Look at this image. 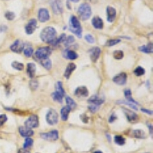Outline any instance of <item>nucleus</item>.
I'll list each match as a JSON object with an SVG mask.
<instances>
[{
    "label": "nucleus",
    "mask_w": 153,
    "mask_h": 153,
    "mask_svg": "<svg viewBox=\"0 0 153 153\" xmlns=\"http://www.w3.org/2000/svg\"><path fill=\"white\" fill-rule=\"evenodd\" d=\"M51 51L49 48H40L35 52V57L39 60H43L45 59V58H48L49 56L51 55Z\"/></svg>",
    "instance_id": "obj_4"
},
{
    "label": "nucleus",
    "mask_w": 153,
    "mask_h": 153,
    "mask_svg": "<svg viewBox=\"0 0 153 153\" xmlns=\"http://www.w3.org/2000/svg\"><path fill=\"white\" fill-rule=\"evenodd\" d=\"M32 144H33V139L31 138L27 137V139H26L25 143H24V145H23L24 149H28V148H30V147L32 146Z\"/></svg>",
    "instance_id": "obj_35"
},
{
    "label": "nucleus",
    "mask_w": 153,
    "mask_h": 153,
    "mask_svg": "<svg viewBox=\"0 0 153 153\" xmlns=\"http://www.w3.org/2000/svg\"><path fill=\"white\" fill-rule=\"evenodd\" d=\"M94 153H103V152H100V151H96V152H95Z\"/></svg>",
    "instance_id": "obj_51"
},
{
    "label": "nucleus",
    "mask_w": 153,
    "mask_h": 153,
    "mask_svg": "<svg viewBox=\"0 0 153 153\" xmlns=\"http://www.w3.org/2000/svg\"><path fill=\"white\" fill-rule=\"evenodd\" d=\"M106 14H107V20L109 22H113L116 16V12L114 8L108 6L106 8Z\"/></svg>",
    "instance_id": "obj_14"
},
{
    "label": "nucleus",
    "mask_w": 153,
    "mask_h": 153,
    "mask_svg": "<svg viewBox=\"0 0 153 153\" xmlns=\"http://www.w3.org/2000/svg\"><path fill=\"white\" fill-rule=\"evenodd\" d=\"M120 41H121L120 39H110V40H108L106 41V45L107 47H112L113 45H116V44L119 43Z\"/></svg>",
    "instance_id": "obj_32"
},
{
    "label": "nucleus",
    "mask_w": 153,
    "mask_h": 153,
    "mask_svg": "<svg viewBox=\"0 0 153 153\" xmlns=\"http://www.w3.org/2000/svg\"><path fill=\"white\" fill-rule=\"evenodd\" d=\"M19 132L21 134V136H22L23 137H30L34 134V132L31 129L26 127V126H22V127L19 128Z\"/></svg>",
    "instance_id": "obj_18"
},
{
    "label": "nucleus",
    "mask_w": 153,
    "mask_h": 153,
    "mask_svg": "<svg viewBox=\"0 0 153 153\" xmlns=\"http://www.w3.org/2000/svg\"><path fill=\"white\" fill-rule=\"evenodd\" d=\"M26 127L32 129V128H36L38 126V118L36 115H32L28 118L25 123Z\"/></svg>",
    "instance_id": "obj_7"
},
{
    "label": "nucleus",
    "mask_w": 153,
    "mask_h": 153,
    "mask_svg": "<svg viewBox=\"0 0 153 153\" xmlns=\"http://www.w3.org/2000/svg\"><path fill=\"white\" fill-rule=\"evenodd\" d=\"M5 16H6V18L8 20H13V19H15V14L13 12H7L6 13V15H5Z\"/></svg>",
    "instance_id": "obj_40"
},
{
    "label": "nucleus",
    "mask_w": 153,
    "mask_h": 153,
    "mask_svg": "<svg viewBox=\"0 0 153 153\" xmlns=\"http://www.w3.org/2000/svg\"><path fill=\"white\" fill-rule=\"evenodd\" d=\"M99 106H96V105L91 104L90 106H88V108H89V110L91 111L92 113H95V112H96V111L98 110V109H99Z\"/></svg>",
    "instance_id": "obj_41"
},
{
    "label": "nucleus",
    "mask_w": 153,
    "mask_h": 153,
    "mask_svg": "<svg viewBox=\"0 0 153 153\" xmlns=\"http://www.w3.org/2000/svg\"><path fill=\"white\" fill-rule=\"evenodd\" d=\"M70 110H70V108L68 106H64V107H63V108L61 109V118H62V119L64 120V121H66V120H68V114H69V113H70Z\"/></svg>",
    "instance_id": "obj_22"
},
{
    "label": "nucleus",
    "mask_w": 153,
    "mask_h": 153,
    "mask_svg": "<svg viewBox=\"0 0 153 153\" xmlns=\"http://www.w3.org/2000/svg\"><path fill=\"white\" fill-rule=\"evenodd\" d=\"M19 153H30L28 150H26V149H20L19 151Z\"/></svg>",
    "instance_id": "obj_49"
},
{
    "label": "nucleus",
    "mask_w": 153,
    "mask_h": 153,
    "mask_svg": "<svg viewBox=\"0 0 153 153\" xmlns=\"http://www.w3.org/2000/svg\"><path fill=\"white\" fill-rule=\"evenodd\" d=\"M100 49L99 48H94L91 49L90 51V59L93 62H96L98 60L99 57L100 55Z\"/></svg>",
    "instance_id": "obj_15"
},
{
    "label": "nucleus",
    "mask_w": 153,
    "mask_h": 153,
    "mask_svg": "<svg viewBox=\"0 0 153 153\" xmlns=\"http://www.w3.org/2000/svg\"><path fill=\"white\" fill-rule=\"evenodd\" d=\"M24 43L20 40H16L11 46V50L16 53H21L24 50Z\"/></svg>",
    "instance_id": "obj_11"
},
{
    "label": "nucleus",
    "mask_w": 153,
    "mask_h": 153,
    "mask_svg": "<svg viewBox=\"0 0 153 153\" xmlns=\"http://www.w3.org/2000/svg\"><path fill=\"white\" fill-rule=\"evenodd\" d=\"M113 57L117 60L122 59L123 57V52L122 51H115L113 53Z\"/></svg>",
    "instance_id": "obj_39"
},
{
    "label": "nucleus",
    "mask_w": 153,
    "mask_h": 153,
    "mask_svg": "<svg viewBox=\"0 0 153 153\" xmlns=\"http://www.w3.org/2000/svg\"><path fill=\"white\" fill-rule=\"evenodd\" d=\"M51 96L53 98V100L56 102L62 103V101H63V96L61 94H60L59 93H57V91L54 92L53 94H51Z\"/></svg>",
    "instance_id": "obj_28"
},
{
    "label": "nucleus",
    "mask_w": 153,
    "mask_h": 153,
    "mask_svg": "<svg viewBox=\"0 0 153 153\" xmlns=\"http://www.w3.org/2000/svg\"><path fill=\"white\" fill-rule=\"evenodd\" d=\"M119 103H123V104H126V105H129V106H130L131 107H132V109H134L135 110H138V108L136 107V106L135 104H133L132 103L130 102V103H125L124 102V101H119V102H118Z\"/></svg>",
    "instance_id": "obj_43"
},
{
    "label": "nucleus",
    "mask_w": 153,
    "mask_h": 153,
    "mask_svg": "<svg viewBox=\"0 0 153 153\" xmlns=\"http://www.w3.org/2000/svg\"><path fill=\"white\" fill-rule=\"evenodd\" d=\"M142 111H143V112H144V113H147V114L152 115V111L148 110H145V109H142Z\"/></svg>",
    "instance_id": "obj_47"
},
{
    "label": "nucleus",
    "mask_w": 153,
    "mask_h": 153,
    "mask_svg": "<svg viewBox=\"0 0 153 153\" xmlns=\"http://www.w3.org/2000/svg\"><path fill=\"white\" fill-rule=\"evenodd\" d=\"M50 15H49L48 11L46 9H41L38 11V19L41 22H45L46 21L49 20Z\"/></svg>",
    "instance_id": "obj_13"
},
{
    "label": "nucleus",
    "mask_w": 153,
    "mask_h": 153,
    "mask_svg": "<svg viewBox=\"0 0 153 153\" xmlns=\"http://www.w3.org/2000/svg\"><path fill=\"white\" fill-rule=\"evenodd\" d=\"M41 136L44 139L49 141L57 140V139L59 138V135H58V132L57 130H52V131H50L47 133H41Z\"/></svg>",
    "instance_id": "obj_6"
},
{
    "label": "nucleus",
    "mask_w": 153,
    "mask_h": 153,
    "mask_svg": "<svg viewBox=\"0 0 153 153\" xmlns=\"http://www.w3.org/2000/svg\"><path fill=\"white\" fill-rule=\"evenodd\" d=\"M88 102H89L90 103H91V104L96 105V106H100V105H101L102 103H103L104 100L102 99L100 96H99L94 95V96H92L90 98L89 100H88Z\"/></svg>",
    "instance_id": "obj_16"
},
{
    "label": "nucleus",
    "mask_w": 153,
    "mask_h": 153,
    "mask_svg": "<svg viewBox=\"0 0 153 153\" xmlns=\"http://www.w3.org/2000/svg\"><path fill=\"white\" fill-rule=\"evenodd\" d=\"M37 27V21L35 19H31L26 26V32L28 34H32L35 31Z\"/></svg>",
    "instance_id": "obj_12"
},
{
    "label": "nucleus",
    "mask_w": 153,
    "mask_h": 153,
    "mask_svg": "<svg viewBox=\"0 0 153 153\" xmlns=\"http://www.w3.org/2000/svg\"><path fill=\"white\" fill-rule=\"evenodd\" d=\"M75 94L77 96H81V97H86L88 96V90L87 87L81 86V87H77L75 90Z\"/></svg>",
    "instance_id": "obj_17"
},
{
    "label": "nucleus",
    "mask_w": 153,
    "mask_h": 153,
    "mask_svg": "<svg viewBox=\"0 0 153 153\" xmlns=\"http://www.w3.org/2000/svg\"><path fill=\"white\" fill-rule=\"evenodd\" d=\"M33 52H34L33 48H32L31 46L27 47L26 49H25V51H24V54H25V55H26V57H31V56L32 55Z\"/></svg>",
    "instance_id": "obj_36"
},
{
    "label": "nucleus",
    "mask_w": 153,
    "mask_h": 153,
    "mask_svg": "<svg viewBox=\"0 0 153 153\" xmlns=\"http://www.w3.org/2000/svg\"><path fill=\"white\" fill-rule=\"evenodd\" d=\"M12 68H14V69H15V70H23V68H24L23 64H21V63H19V62H17V61L13 62L12 64Z\"/></svg>",
    "instance_id": "obj_34"
},
{
    "label": "nucleus",
    "mask_w": 153,
    "mask_h": 153,
    "mask_svg": "<svg viewBox=\"0 0 153 153\" xmlns=\"http://www.w3.org/2000/svg\"><path fill=\"white\" fill-rule=\"evenodd\" d=\"M6 29H7L6 26H0V33H1V32H5Z\"/></svg>",
    "instance_id": "obj_48"
},
{
    "label": "nucleus",
    "mask_w": 153,
    "mask_h": 153,
    "mask_svg": "<svg viewBox=\"0 0 153 153\" xmlns=\"http://www.w3.org/2000/svg\"><path fill=\"white\" fill-rule=\"evenodd\" d=\"M65 39H66V35L64 34H63L59 37V38L55 39V41H54L52 44H53L54 45H58V44H61V43H64Z\"/></svg>",
    "instance_id": "obj_33"
},
{
    "label": "nucleus",
    "mask_w": 153,
    "mask_h": 153,
    "mask_svg": "<svg viewBox=\"0 0 153 153\" xmlns=\"http://www.w3.org/2000/svg\"><path fill=\"white\" fill-rule=\"evenodd\" d=\"M92 25L96 29H102L103 26V20L100 17L96 16L92 20Z\"/></svg>",
    "instance_id": "obj_19"
},
{
    "label": "nucleus",
    "mask_w": 153,
    "mask_h": 153,
    "mask_svg": "<svg viewBox=\"0 0 153 153\" xmlns=\"http://www.w3.org/2000/svg\"><path fill=\"white\" fill-rule=\"evenodd\" d=\"M134 73H135V74L136 76H142V75H143L145 74V70L143 68H141V67H138V68H136L135 69Z\"/></svg>",
    "instance_id": "obj_37"
},
{
    "label": "nucleus",
    "mask_w": 153,
    "mask_h": 153,
    "mask_svg": "<svg viewBox=\"0 0 153 153\" xmlns=\"http://www.w3.org/2000/svg\"><path fill=\"white\" fill-rule=\"evenodd\" d=\"M66 102H67V105L68 106H69L70 108V110H72V109H74L76 107V103L74 101L72 98L69 97V96H67L66 98Z\"/></svg>",
    "instance_id": "obj_31"
},
{
    "label": "nucleus",
    "mask_w": 153,
    "mask_h": 153,
    "mask_svg": "<svg viewBox=\"0 0 153 153\" xmlns=\"http://www.w3.org/2000/svg\"><path fill=\"white\" fill-rule=\"evenodd\" d=\"M139 51L145 52V53H152L153 51L152 49V44H149L148 45H144V46H142V47L139 48Z\"/></svg>",
    "instance_id": "obj_26"
},
{
    "label": "nucleus",
    "mask_w": 153,
    "mask_h": 153,
    "mask_svg": "<svg viewBox=\"0 0 153 153\" xmlns=\"http://www.w3.org/2000/svg\"><path fill=\"white\" fill-rule=\"evenodd\" d=\"M124 94H125V98L127 99L129 102L132 103H134V104H139L138 103L135 101V100L132 99V93H131V90H129V89L125 90V91H124Z\"/></svg>",
    "instance_id": "obj_24"
},
{
    "label": "nucleus",
    "mask_w": 153,
    "mask_h": 153,
    "mask_svg": "<svg viewBox=\"0 0 153 153\" xmlns=\"http://www.w3.org/2000/svg\"><path fill=\"white\" fill-rule=\"evenodd\" d=\"M46 120L48 123L50 125H54L57 123L58 122V114L54 110H49L48 113L46 115Z\"/></svg>",
    "instance_id": "obj_5"
},
{
    "label": "nucleus",
    "mask_w": 153,
    "mask_h": 153,
    "mask_svg": "<svg viewBox=\"0 0 153 153\" xmlns=\"http://www.w3.org/2000/svg\"><path fill=\"white\" fill-rule=\"evenodd\" d=\"M7 120V116L5 114L0 115V126L2 125L3 124L6 122Z\"/></svg>",
    "instance_id": "obj_44"
},
{
    "label": "nucleus",
    "mask_w": 153,
    "mask_h": 153,
    "mask_svg": "<svg viewBox=\"0 0 153 153\" xmlns=\"http://www.w3.org/2000/svg\"><path fill=\"white\" fill-rule=\"evenodd\" d=\"M116 119V115L113 113V114H112V116H111L110 118V120H109V122H110V123H113V122Z\"/></svg>",
    "instance_id": "obj_46"
},
{
    "label": "nucleus",
    "mask_w": 153,
    "mask_h": 153,
    "mask_svg": "<svg viewBox=\"0 0 153 153\" xmlns=\"http://www.w3.org/2000/svg\"><path fill=\"white\" fill-rule=\"evenodd\" d=\"M85 40L87 41V42L91 43V44L94 43V37L92 36L91 34H87V35H86Z\"/></svg>",
    "instance_id": "obj_42"
},
{
    "label": "nucleus",
    "mask_w": 153,
    "mask_h": 153,
    "mask_svg": "<svg viewBox=\"0 0 153 153\" xmlns=\"http://www.w3.org/2000/svg\"><path fill=\"white\" fill-rule=\"evenodd\" d=\"M51 6L52 8L54 13H55V14H61L63 12V6H62L61 0H52Z\"/></svg>",
    "instance_id": "obj_9"
},
{
    "label": "nucleus",
    "mask_w": 153,
    "mask_h": 153,
    "mask_svg": "<svg viewBox=\"0 0 153 153\" xmlns=\"http://www.w3.org/2000/svg\"><path fill=\"white\" fill-rule=\"evenodd\" d=\"M70 1H72V2H79V0H70Z\"/></svg>",
    "instance_id": "obj_50"
},
{
    "label": "nucleus",
    "mask_w": 153,
    "mask_h": 153,
    "mask_svg": "<svg viewBox=\"0 0 153 153\" xmlns=\"http://www.w3.org/2000/svg\"><path fill=\"white\" fill-rule=\"evenodd\" d=\"M35 71H36L35 64H33V63H28L27 64V74L31 78L34 77V74H35Z\"/></svg>",
    "instance_id": "obj_20"
},
{
    "label": "nucleus",
    "mask_w": 153,
    "mask_h": 153,
    "mask_svg": "<svg viewBox=\"0 0 153 153\" xmlns=\"http://www.w3.org/2000/svg\"><path fill=\"white\" fill-rule=\"evenodd\" d=\"M78 14L82 20L85 21L90 17L92 14L91 8L87 3L81 4L78 8Z\"/></svg>",
    "instance_id": "obj_3"
},
{
    "label": "nucleus",
    "mask_w": 153,
    "mask_h": 153,
    "mask_svg": "<svg viewBox=\"0 0 153 153\" xmlns=\"http://www.w3.org/2000/svg\"><path fill=\"white\" fill-rule=\"evenodd\" d=\"M133 136L137 139H144L145 138V134L144 131L141 130H136L133 131Z\"/></svg>",
    "instance_id": "obj_27"
},
{
    "label": "nucleus",
    "mask_w": 153,
    "mask_h": 153,
    "mask_svg": "<svg viewBox=\"0 0 153 153\" xmlns=\"http://www.w3.org/2000/svg\"><path fill=\"white\" fill-rule=\"evenodd\" d=\"M64 56L68 59L70 60H75L76 57H78V55L75 53L74 51H70V50H67V51H64Z\"/></svg>",
    "instance_id": "obj_23"
},
{
    "label": "nucleus",
    "mask_w": 153,
    "mask_h": 153,
    "mask_svg": "<svg viewBox=\"0 0 153 153\" xmlns=\"http://www.w3.org/2000/svg\"><path fill=\"white\" fill-rule=\"evenodd\" d=\"M41 64H42V66L45 68V69H47V70H50L51 68V60L49 59L48 57V58H45V59L43 60H40Z\"/></svg>",
    "instance_id": "obj_25"
},
{
    "label": "nucleus",
    "mask_w": 153,
    "mask_h": 153,
    "mask_svg": "<svg viewBox=\"0 0 153 153\" xmlns=\"http://www.w3.org/2000/svg\"><path fill=\"white\" fill-rule=\"evenodd\" d=\"M115 143H116L117 145H123L125 143V139L121 136H116L114 138Z\"/></svg>",
    "instance_id": "obj_30"
},
{
    "label": "nucleus",
    "mask_w": 153,
    "mask_h": 153,
    "mask_svg": "<svg viewBox=\"0 0 153 153\" xmlns=\"http://www.w3.org/2000/svg\"><path fill=\"white\" fill-rule=\"evenodd\" d=\"M127 80V75L125 73H120L119 74H117L113 77V81L118 85H124L126 83Z\"/></svg>",
    "instance_id": "obj_10"
},
{
    "label": "nucleus",
    "mask_w": 153,
    "mask_h": 153,
    "mask_svg": "<svg viewBox=\"0 0 153 153\" xmlns=\"http://www.w3.org/2000/svg\"><path fill=\"white\" fill-rule=\"evenodd\" d=\"M55 88L56 91H57V93H59L60 94H61V95L64 96V94H65V92H64V88H63V86H62V83L61 81H59V82H57V83H56Z\"/></svg>",
    "instance_id": "obj_29"
},
{
    "label": "nucleus",
    "mask_w": 153,
    "mask_h": 153,
    "mask_svg": "<svg viewBox=\"0 0 153 153\" xmlns=\"http://www.w3.org/2000/svg\"><path fill=\"white\" fill-rule=\"evenodd\" d=\"M70 31L75 34L77 37L81 38L82 34V28H81V23L78 21L77 18L75 16H71L70 19Z\"/></svg>",
    "instance_id": "obj_2"
},
{
    "label": "nucleus",
    "mask_w": 153,
    "mask_h": 153,
    "mask_svg": "<svg viewBox=\"0 0 153 153\" xmlns=\"http://www.w3.org/2000/svg\"><path fill=\"white\" fill-rule=\"evenodd\" d=\"M123 110L125 116L127 118L128 121L132 123H135L136 122H138L139 116L136 113H135L134 112H132V111L128 110V109H123Z\"/></svg>",
    "instance_id": "obj_8"
},
{
    "label": "nucleus",
    "mask_w": 153,
    "mask_h": 153,
    "mask_svg": "<svg viewBox=\"0 0 153 153\" xmlns=\"http://www.w3.org/2000/svg\"><path fill=\"white\" fill-rule=\"evenodd\" d=\"M56 30L53 27H46L41 33V40L48 44H52L56 39Z\"/></svg>",
    "instance_id": "obj_1"
},
{
    "label": "nucleus",
    "mask_w": 153,
    "mask_h": 153,
    "mask_svg": "<svg viewBox=\"0 0 153 153\" xmlns=\"http://www.w3.org/2000/svg\"><path fill=\"white\" fill-rule=\"evenodd\" d=\"M75 68H76V65L74 64H73V63H70V64H68V66L67 67L66 70H65V72H64V76L66 77V78H69L71 75V74L73 73V71L75 70Z\"/></svg>",
    "instance_id": "obj_21"
},
{
    "label": "nucleus",
    "mask_w": 153,
    "mask_h": 153,
    "mask_svg": "<svg viewBox=\"0 0 153 153\" xmlns=\"http://www.w3.org/2000/svg\"><path fill=\"white\" fill-rule=\"evenodd\" d=\"M74 42V38L72 35H70V36H68V38L65 39L64 43L65 44V45H66L67 47H68V45H71V44H73Z\"/></svg>",
    "instance_id": "obj_38"
},
{
    "label": "nucleus",
    "mask_w": 153,
    "mask_h": 153,
    "mask_svg": "<svg viewBox=\"0 0 153 153\" xmlns=\"http://www.w3.org/2000/svg\"><path fill=\"white\" fill-rule=\"evenodd\" d=\"M38 82L36 81H32L30 82V87L32 90H35L38 87Z\"/></svg>",
    "instance_id": "obj_45"
}]
</instances>
